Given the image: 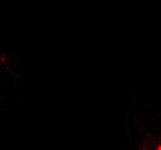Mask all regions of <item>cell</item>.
I'll return each instance as SVG.
<instances>
[{"label":"cell","mask_w":161,"mask_h":150,"mask_svg":"<svg viewBox=\"0 0 161 150\" xmlns=\"http://www.w3.org/2000/svg\"><path fill=\"white\" fill-rule=\"evenodd\" d=\"M121 150H161V111L132 97L126 104Z\"/></svg>","instance_id":"6da1fadb"}]
</instances>
